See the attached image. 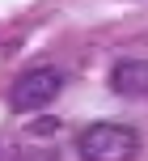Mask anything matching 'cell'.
<instances>
[{
  "instance_id": "1",
  "label": "cell",
  "mask_w": 148,
  "mask_h": 161,
  "mask_svg": "<svg viewBox=\"0 0 148 161\" xmlns=\"http://www.w3.org/2000/svg\"><path fill=\"white\" fill-rule=\"evenodd\" d=\"M76 153L85 161H135L140 131L127 123H89L76 131Z\"/></svg>"
},
{
  "instance_id": "2",
  "label": "cell",
  "mask_w": 148,
  "mask_h": 161,
  "mask_svg": "<svg viewBox=\"0 0 148 161\" xmlns=\"http://www.w3.org/2000/svg\"><path fill=\"white\" fill-rule=\"evenodd\" d=\"M59 89H64V68H55V64H38V68H25V72L13 80L8 102H13V110L30 114V110L51 106V102L59 97Z\"/></svg>"
},
{
  "instance_id": "3",
  "label": "cell",
  "mask_w": 148,
  "mask_h": 161,
  "mask_svg": "<svg viewBox=\"0 0 148 161\" xmlns=\"http://www.w3.org/2000/svg\"><path fill=\"white\" fill-rule=\"evenodd\" d=\"M110 89L119 97H148V59H119L110 68Z\"/></svg>"
},
{
  "instance_id": "4",
  "label": "cell",
  "mask_w": 148,
  "mask_h": 161,
  "mask_svg": "<svg viewBox=\"0 0 148 161\" xmlns=\"http://www.w3.org/2000/svg\"><path fill=\"white\" fill-rule=\"evenodd\" d=\"M21 161H59V153H55V148H30Z\"/></svg>"
}]
</instances>
